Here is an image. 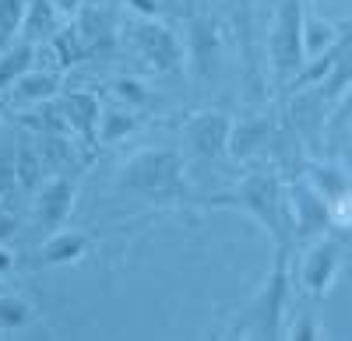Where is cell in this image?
I'll use <instances>...</instances> for the list:
<instances>
[{
    "label": "cell",
    "mask_w": 352,
    "mask_h": 341,
    "mask_svg": "<svg viewBox=\"0 0 352 341\" xmlns=\"http://www.w3.org/2000/svg\"><path fill=\"white\" fill-rule=\"evenodd\" d=\"M190 201L204 204V208H229V211L250 215L275 239V250H289V243H292L289 204H285V187H282L278 169H257V173H247L226 193H212V197L190 193Z\"/></svg>",
    "instance_id": "obj_1"
},
{
    "label": "cell",
    "mask_w": 352,
    "mask_h": 341,
    "mask_svg": "<svg viewBox=\"0 0 352 341\" xmlns=\"http://www.w3.org/2000/svg\"><path fill=\"white\" fill-rule=\"evenodd\" d=\"M116 190L138 193L144 201L159 204H184L194 193L187 183L184 155L176 148H138L116 169Z\"/></svg>",
    "instance_id": "obj_2"
},
{
    "label": "cell",
    "mask_w": 352,
    "mask_h": 341,
    "mask_svg": "<svg viewBox=\"0 0 352 341\" xmlns=\"http://www.w3.org/2000/svg\"><path fill=\"white\" fill-rule=\"evenodd\" d=\"M285 299H289V250H275V268L261 292L250 299L236 331L243 338H282V317H285Z\"/></svg>",
    "instance_id": "obj_3"
},
{
    "label": "cell",
    "mask_w": 352,
    "mask_h": 341,
    "mask_svg": "<svg viewBox=\"0 0 352 341\" xmlns=\"http://www.w3.org/2000/svg\"><path fill=\"white\" fill-rule=\"evenodd\" d=\"M303 0H278L268 36V67L275 89H289L292 74L303 67Z\"/></svg>",
    "instance_id": "obj_4"
},
{
    "label": "cell",
    "mask_w": 352,
    "mask_h": 341,
    "mask_svg": "<svg viewBox=\"0 0 352 341\" xmlns=\"http://www.w3.org/2000/svg\"><path fill=\"white\" fill-rule=\"evenodd\" d=\"M127 43L144 60V67H152L155 74H166V78L184 74V64H187L184 43L176 39V32L162 18H138V21H131Z\"/></svg>",
    "instance_id": "obj_5"
},
{
    "label": "cell",
    "mask_w": 352,
    "mask_h": 341,
    "mask_svg": "<svg viewBox=\"0 0 352 341\" xmlns=\"http://www.w3.org/2000/svg\"><path fill=\"white\" fill-rule=\"evenodd\" d=\"M187 60H190V71L197 78V84H215L219 78V60H222V25L219 18L212 14H194L190 25H187Z\"/></svg>",
    "instance_id": "obj_6"
},
{
    "label": "cell",
    "mask_w": 352,
    "mask_h": 341,
    "mask_svg": "<svg viewBox=\"0 0 352 341\" xmlns=\"http://www.w3.org/2000/svg\"><path fill=\"white\" fill-rule=\"evenodd\" d=\"M285 204H289V225H292V239L310 243L317 236H324L331 229L328 218V201L320 197L303 176L292 180L285 187Z\"/></svg>",
    "instance_id": "obj_7"
},
{
    "label": "cell",
    "mask_w": 352,
    "mask_h": 341,
    "mask_svg": "<svg viewBox=\"0 0 352 341\" xmlns=\"http://www.w3.org/2000/svg\"><path fill=\"white\" fill-rule=\"evenodd\" d=\"M342 261H345V243L335 239V236H317L314 246L307 250V257L300 264V281L303 289L314 296V299H324L335 285V278L342 271Z\"/></svg>",
    "instance_id": "obj_8"
},
{
    "label": "cell",
    "mask_w": 352,
    "mask_h": 341,
    "mask_svg": "<svg viewBox=\"0 0 352 341\" xmlns=\"http://www.w3.org/2000/svg\"><path fill=\"white\" fill-rule=\"evenodd\" d=\"M229 127H232V117L222 109H201L184 124V134H187V145L190 152L201 158V162H219L229 148Z\"/></svg>",
    "instance_id": "obj_9"
},
{
    "label": "cell",
    "mask_w": 352,
    "mask_h": 341,
    "mask_svg": "<svg viewBox=\"0 0 352 341\" xmlns=\"http://www.w3.org/2000/svg\"><path fill=\"white\" fill-rule=\"evenodd\" d=\"M74 197H78V180H71V176H64V173L50 176V180L39 183V190H36V222L43 225L46 233L60 229V225L71 218Z\"/></svg>",
    "instance_id": "obj_10"
},
{
    "label": "cell",
    "mask_w": 352,
    "mask_h": 341,
    "mask_svg": "<svg viewBox=\"0 0 352 341\" xmlns=\"http://www.w3.org/2000/svg\"><path fill=\"white\" fill-rule=\"evenodd\" d=\"M64 117L71 124V134H78V141L85 148H96V130H99V113H102V99L96 92H85V89H71L64 95H56Z\"/></svg>",
    "instance_id": "obj_11"
},
{
    "label": "cell",
    "mask_w": 352,
    "mask_h": 341,
    "mask_svg": "<svg viewBox=\"0 0 352 341\" xmlns=\"http://www.w3.org/2000/svg\"><path fill=\"white\" fill-rule=\"evenodd\" d=\"M275 117L272 113H254V117H240V120H232L229 127V148L226 155L232 158H254L264 145L272 141L275 134Z\"/></svg>",
    "instance_id": "obj_12"
},
{
    "label": "cell",
    "mask_w": 352,
    "mask_h": 341,
    "mask_svg": "<svg viewBox=\"0 0 352 341\" xmlns=\"http://www.w3.org/2000/svg\"><path fill=\"white\" fill-rule=\"evenodd\" d=\"M92 250V236L81 229H53L50 239L39 250V268H60V264H78L85 253Z\"/></svg>",
    "instance_id": "obj_13"
},
{
    "label": "cell",
    "mask_w": 352,
    "mask_h": 341,
    "mask_svg": "<svg viewBox=\"0 0 352 341\" xmlns=\"http://www.w3.org/2000/svg\"><path fill=\"white\" fill-rule=\"evenodd\" d=\"M78 32H81V43H85L88 56L116 49V25H113L109 11H102V8H88L78 18Z\"/></svg>",
    "instance_id": "obj_14"
},
{
    "label": "cell",
    "mask_w": 352,
    "mask_h": 341,
    "mask_svg": "<svg viewBox=\"0 0 352 341\" xmlns=\"http://www.w3.org/2000/svg\"><path fill=\"white\" fill-rule=\"evenodd\" d=\"M236 4V28H240V49H243V64H247V81H250V95H264V81H261V64H257V49H254V0H232Z\"/></svg>",
    "instance_id": "obj_15"
},
{
    "label": "cell",
    "mask_w": 352,
    "mask_h": 341,
    "mask_svg": "<svg viewBox=\"0 0 352 341\" xmlns=\"http://www.w3.org/2000/svg\"><path fill=\"white\" fill-rule=\"evenodd\" d=\"M60 11H56L53 0H25V18H21V39L25 43H46L56 28H60Z\"/></svg>",
    "instance_id": "obj_16"
},
{
    "label": "cell",
    "mask_w": 352,
    "mask_h": 341,
    "mask_svg": "<svg viewBox=\"0 0 352 341\" xmlns=\"http://www.w3.org/2000/svg\"><path fill=\"white\" fill-rule=\"evenodd\" d=\"M21 127L36 130V137H71V124L56 99L36 102L28 113H21Z\"/></svg>",
    "instance_id": "obj_17"
},
{
    "label": "cell",
    "mask_w": 352,
    "mask_h": 341,
    "mask_svg": "<svg viewBox=\"0 0 352 341\" xmlns=\"http://www.w3.org/2000/svg\"><path fill=\"white\" fill-rule=\"evenodd\" d=\"M300 39H303V60H307V56H317V53L331 49V46H335L338 39H345V36H342L338 21H331V18H324V14L303 8V32H300Z\"/></svg>",
    "instance_id": "obj_18"
},
{
    "label": "cell",
    "mask_w": 352,
    "mask_h": 341,
    "mask_svg": "<svg viewBox=\"0 0 352 341\" xmlns=\"http://www.w3.org/2000/svg\"><path fill=\"white\" fill-rule=\"evenodd\" d=\"M56 95H60V78L53 71H25L11 84V99L21 102V106H36V102H46V99H56Z\"/></svg>",
    "instance_id": "obj_19"
},
{
    "label": "cell",
    "mask_w": 352,
    "mask_h": 341,
    "mask_svg": "<svg viewBox=\"0 0 352 341\" xmlns=\"http://www.w3.org/2000/svg\"><path fill=\"white\" fill-rule=\"evenodd\" d=\"M138 127H141L138 109H131V106H124V102H120V106H102L96 141H99V145H116V141L131 137Z\"/></svg>",
    "instance_id": "obj_20"
},
{
    "label": "cell",
    "mask_w": 352,
    "mask_h": 341,
    "mask_svg": "<svg viewBox=\"0 0 352 341\" xmlns=\"http://www.w3.org/2000/svg\"><path fill=\"white\" fill-rule=\"evenodd\" d=\"M303 180L324 197V201H335V197L349 193V173H345V165H338V162H307Z\"/></svg>",
    "instance_id": "obj_21"
},
{
    "label": "cell",
    "mask_w": 352,
    "mask_h": 341,
    "mask_svg": "<svg viewBox=\"0 0 352 341\" xmlns=\"http://www.w3.org/2000/svg\"><path fill=\"white\" fill-rule=\"evenodd\" d=\"M11 165H14V180H18V187L28 190V193H36L39 183H43V173H46V162H43L39 148H36L28 137L18 141V148H14V155H11Z\"/></svg>",
    "instance_id": "obj_22"
},
{
    "label": "cell",
    "mask_w": 352,
    "mask_h": 341,
    "mask_svg": "<svg viewBox=\"0 0 352 341\" xmlns=\"http://www.w3.org/2000/svg\"><path fill=\"white\" fill-rule=\"evenodd\" d=\"M36 67V46L32 43H11L0 49V92H8L11 84L25 74V71H32Z\"/></svg>",
    "instance_id": "obj_23"
},
{
    "label": "cell",
    "mask_w": 352,
    "mask_h": 341,
    "mask_svg": "<svg viewBox=\"0 0 352 341\" xmlns=\"http://www.w3.org/2000/svg\"><path fill=\"white\" fill-rule=\"evenodd\" d=\"M46 43H50V49H53L56 67H74V64L88 60V49H85V43H81L78 25H60Z\"/></svg>",
    "instance_id": "obj_24"
},
{
    "label": "cell",
    "mask_w": 352,
    "mask_h": 341,
    "mask_svg": "<svg viewBox=\"0 0 352 341\" xmlns=\"http://www.w3.org/2000/svg\"><path fill=\"white\" fill-rule=\"evenodd\" d=\"M36 320V306L28 303L25 296H0V331H21Z\"/></svg>",
    "instance_id": "obj_25"
},
{
    "label": "cell",
    "mask_w": 352,
    "mask_h": 341,
    "mask_svg": "<svg viewBox=\"0 0 352 341\" xmlns=\"http://www.w3.org/2000/svg\"><path fill=\"white\" fill-rule=\"evenodd\" d=\"M113 95L120 99L124 106L138 109V113L152 106V92H148V84L138 81V78H116V81H113Z\"/></svg>",
    "instance_id": "obj_26"
},
{
    "label": "cell",
    "mask_w": 352,
    "mask_h": 341,
    "mask_svg": "<svg viewBox=\"0 0 352 341\" xmlns=\"http://www.w3.org/2000/svg\"><path fill=\"white\" fill-rule=\"evenodd\" d=\"M21 18L25 0H0V49L14 43V36L21 32Z\"/></svg>",
    "instance_id": "obj_27"
},
{
    "label": "cell",
    "mask_w": 352,
    "mask_h": 341,
    "mask_svg": "<svg viewBox=\"0 0 352 341\" xmlns=\"http://www.w3.org/2000/svg\"><path fill=\"white\" fill-rule=\"evenodd\" d=\"M289 338H296V341H317V338H324V327H320L314 317H296V324L289 327Z\"/></svg>",
    "instance_id": "obj_28"
},
{
    "label": "cell",
    "mask_w": 352,
    "mask_h": 341,
    "mask_svg": "<svg viewBox=\"0 0 352 341\" xmlns=\"http://www.w3.org/2000/svg\"><path fill=\"white\" fill-rule=\"evenodd\" d=\"M14 187H18V180H14V165H11V158H0V201L14 197Z\"/></svg>",
    "instance_id": "obj_29"
},
{
    "label": "cell",
    "mask_w": 352,
    "mask_h": 341,
    "mask_svg": "<svg viewBox=\"0 0 352 341\" xmlns=\"http://www.w3.org/2000/svg\"><path fill=\"white\" fill-rule=\"evenodd\" d=\"M138 18H162V0H124Z\"/></svg>",
    "instance_id": "obj_30"
},
{
    "label": "cell",
    "mask_w": 352,
    "mask_h": 341,
    "mask_svg": "<svg viewBox=\"0 0 352 341\" xmlns=\"http://www.w3.org/2000/svg\"><path fill=\"white\" fill-rule=\"evenodd\" d=\"M18 233V218L8 211V208H0V243H4V239H11Z\"/></svg>",
    "instance_id": "obj_31"
},
{
    "label": "cell",
    "mask_w": 352,
    "mask_h": 341,
    "mask_svg": "<svg viewBox=\"0 0 352 341\" xmlns=\"http://www.w3.org/2000/svg\"><path fill=\"white\" fill-rule=\"evenodd\" d=\"M11 271H14V253L0 243V274H11Z\"/></svg>",
    "instance_id": "obj_32"
},
{
    "label": "cell",
    "mask_w": 352,
    "mask_h": 341,
    "mask_svg": "<svg viewBox=\"0 0 352 341\" xmlns=\"http://www.w3.org/2000/svg\"><path fill=\"white\" fill-rule=\"evenodd\" d=\"M53 4H56V11H60L64 18H71V14L81 11V0H53Z\"/></svg>",
    "instance_id": "obj_33"
}]
</instances>
